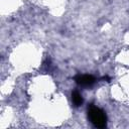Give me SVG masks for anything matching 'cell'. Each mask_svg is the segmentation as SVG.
Instances as JSON below:
<instances>
[{
  "label": "cell",
  "instance_id": "1",
  "mask_svg": "<svg viewBox=\"0 0 129 129\" xmlns=\"http://www.w3.org/2000/svg\"><path fill=\"white\" fill-rule=\"evenodd\" d=\"M88 117L91 123L97 128H105L107 125L106 113L95 105H90L88 107Z\"/></svg>",
  "mask_w": 129,
  "mask_h": 129
},
{
  "label": "cell",
  "instance_id": "2",
  "mask_svg": "<svg viewBox=\"0 0 129 129\" xmlns=\"http://www.w3.org/2000/svg\"><path fill=\"white\" fill-rule=\"evenodd\" d=\"M75 82L81 86V87H92L95 82H96V78L92 75H77L75 77Z\"/></svg>",
  "mask_w": 129,
  "mask_h": 129
},
{
  "label": "cell",
  "instance_id": "3",
  "mask_svg": "<svg viewBox=\"0 0 129 129\" xmlns=\"http://www.w3.org/2000/svg\"><path fill=\"white\" fill-rule=\"evenodd\" d=\"M72 102H73V104H74L76 107H80V106L83 104L84 99H83L82 95H81L78 91L72 92Z\"/></svg>",
  "mask_w": 129,
  "mask_h": 129
},
{
  "label": "cell",
  "instance_id": "4",
  "mask_svg": "<svg viewBox=\"0 0 129 129\" xmlns=\"http://www.w3.org/2000/svg\"><path fill=\"white\" fill-rule=\"evenodd\" d=\"M102 80H104V81H106V82H110V80H111V79H110L108 76H105V77H103V78H102Z\"/></svg>",
  "mask_w": 129,
  "mask_h": 129
}]
</instances>
